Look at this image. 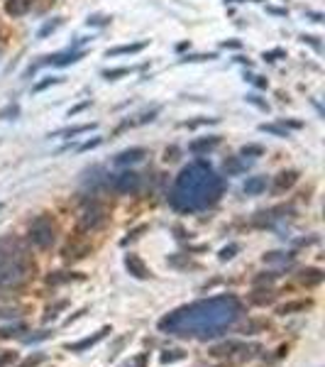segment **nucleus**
Segmentation results:
<instances>
[{"label":"nucleus","mask_w":325,"mask_h":367,"mask_svg":"<svg viewBox=\"0 0 325 367\" xmlns=\"http://www.w3.org/2000/svg\"><path fill=\"white\" fill-rule=\"evenodd\" d=\"M240 157H250V159H259V157H264V147L262 144H255V142H250V144H245L240 150Z\"/></svg>","instance_id":"25"},{"label":"nucleus","mask_w":325,"mask_h":367,"mask_svg":"<svg viewBox=\"0 0 325 367\" xmlns=\"http://www.w3.org/2000/svg\"><path fill=\"white\" fill-rule=\"evenodd\" d=\"M296 181H298V171L296 169L279 171V174L274 176V181H271V194H274V196H281V194H286L289 189H294Z\"/></svg>","instance_id":"10"},{"label":"nucleus","mask_w":325,"mask_h":367,"mask_svg":"<svg viewBox=\"0 0 325 367\" xmlns=\"http://www.w3.org/2000/svg\"><path fill=\"white\" fill-rule=\"evenodd\" d=\"M84 313H86V309H81V311H78V313H73V316H69V318H66V323L71 325V323H73V321H76V318H81Z\"/></svg>","instance_id":"52"},{"label":"nucleus","mask_w":325,"mask_h":367,"mask_svg":"<svg viewBox=\"0 0 325 367\" xmlns=\"http://www.w3.org/2000/svg\"><path fill=\"white\" fill-rule=\"evenodd\" d=\"M142 233H147V226H140V228H135V230H130L128 238H123V240H120V245H130L132 240H137Z\"/></svg>","instance_id":"37"},{"label":"nucleus","mask_w":325,"mask_h":367,"mask_svg":"<svg viewBox=\"0 0 325 367\" xmlns=\"http://www.w3.org/2000/svg\"><path fill=\"white\" fill-rule=\"evenodd\" d=\"M237 252H240V245H237V242H230V245H225V247L220 250L218 260H220V262H227V260H232Z\"/></svg>","instance_id":"31"},{"label":"nucleus","mask_w":325,"mask_h":367,"mask_svg":"<svg viewBox=\"0 0 325 367\" xmlns=\"http://www.w3.org/2000/svg\"><path fill=\"white\" fill-rule=\"evenodd\" d=\"M161 113V105H154L152 111H147V113L137 115V120H132V123H125V125H144V123H152V120H156V115ZM123 125V127H125Z\"/></svg>","instance_id":"26"},{"label":"nucleus","mask_w":325,"mask_h":367,"mask_svg":"<svg viewBox=\"0 0 325 367\" xmlns=\"http://www.w3.org/2000/svg\"><path fill=\"white\" fill-rule=\"evenodd\" d=\"M91 105H93V100H91V98L84 100V103H78V105H73V108L69 111V118H73V115H78V113H84L86 108H91Z\"/></svg>","instance_id":"43"},{"label":"nucleus","mask_w":325,"mask_h":367,"mask_svg":"<svg viewBox=\"0 0 325 367\" xmlns=\"http://www.w3.org/2000/svg\"><path fill=\"white\" fill-rule=\"evenodd\" d=\"M223 137L220 135H208V137H198V140H191L188 142V152L196 157H203V155H211L215 147H220Z\"/></svg>","instance_id":"9"},{"label":"nucleus","mask_w":325,"mask_h":367,"mask_svg":"<svg viewBox=\"0 0 325 367\" xmlns=\"http://www.w3.org/2000/svg\"><path fill=\"white\" fill-rule=\"evenodd\" d=\"M294 254L291 252H267L264 254V265H291Z\"/></svg>","instance_id":"21"},{"label":"nucleus","mask_w":325,"mask_h":367,"mask_svg":"<svg viewBox=\"0 0 325 367\" xmlns=\"http://www.w3.org/2000/svg\"><path fill=\"white\" fill-rule=\"evenodd\" d=\"M245 316V304L235 294L198 299L186 306H179L159 318V333H167L184 340H215L225 336L230 328L240 323Z\"/></svg>","instance_id":"1"},{"label":"nucleus","mask_w":325,"mask_h":367,"mask_svg":"<svg viewBox=\"0 0 325 367\" xmlns=\"http://www.w3.org/2000/svg\"><path fill=\"white\" fill-rule=\"evenodd\" d=\"M88 42H91V37H78V40L71 44L69 49H81V47H84V44H88Z\"/></svg>","instance_id":"51"},{"label":"nucleus","mask_w":325,"mask_h":367,"mask_svg":"<svg viewBox=\"0 0 325 367\" xmlns=\"http://www.w3.org/2000/svg\"><path fill=\"white\" fill-rule=\"evenodd\" d=\"M276 277H279L276 272H262L259 277H255V286H259V284H271Z\"/></svg>","instance_id":"38"},{"label":"nucleus","mask_w":325,"mask_h":367,"mask_svg":"<svg viewBox=\"0 0 325 367\" xmlns=\"http://www.w3.org/2000/svg\"><path fill=\"white\" fill-rule=\"evenodd\" d=\"M274 299H276V294L267 286V289H257V291H252L250 304H255V306H267V304H271Z\"/></svg>","instance_id":"20"},{"label":"nucleus","mask_w":325,"mask_h":367,"mask_svg":"<svg viewBox=\"0 0 325 367\" xmlns=\"http://www.w3.org/2000/svg\"><path fill=\"white\" fill-rule=\"evenodd\" d=\"M144 157H147V150H144V147H130V150H123V152H117V155L113 157V164L115 167L128 169V167H132V164L144 162Z\"/></svg>","instance_id":"8"},{"label":"nucleus","mask_w":325,"mask_h":367,"mask_svg":"<svg viewBox=\"0 0 325 367\" xmlns=\"http://www.w3.org/2000/svg\"><path fill=\"white\" fill-rule=\"evenodd\" d=\"M34 5H37V0H5V13L10 17H25L32 13Z\"/></svg>","instance_id":"12"},{"label":"nucleus","mask_w":325,"mask_h":367,"mask_svg":"<svg viewBox=\"0 0 325 367\" xmlns=\"http://www.w3.org/2000/svg\"><path fill=\"white\" fill-rule=\"evenodd\" d=\"M179 157H181V150H179L176 144H171V147L164 150V162H176Z\"/></svg>","instance_id":"40"},{"label":"nucleus","mask_w":325,"mask_h":367,"mask_svg":"<svg viewBox=\"0 0 325 367\" xmlns=\"http://www.w3.org/2000/svg\"><path fill=\"white\" fill-rule=\"evenodd\" d=\"M225 194V179L213 169L211 162L193 159L176 174L169 191V206L176 213L193 215V213L213 208Z\"/></svg>","instance_id":"2"},{"label":"nucleus","mask_w":325,"mask_h":367,"mask_svg":"<svg viewBox=\"0 0 325 367\" xmlns=\"http://www.w3.org/2000/svg\"><path fill=\"white\" fill-rule=\"evenodd\" d=\"M259 130H262V132H267V135H274V137H291V135H289V130H286V127H281L279 123H262V125H259Z\"/></svg>","instance_id":"23"},{"label":"nucleus","mask_w":325,"mask_h":367,"mask_svg":"<svg viewBox=\"0 0 325 367\" xmlns=\"http://www.w3.org/2000/svg\"><path fill=\"white\" fill-rule=\"evenodd\" d=\"M52 336H54L52 331H39L37 336H22V340L25 343H39V340H47V338H52Z\"/></svg>","instance_id":"39"},{"label":"nucleus","mask_w":325,"mask_h":367,"mask_svg":"<svg viewBox=\"0 0 325 367\" xmlns=\"http://www.w3.org/2000/svg\"><path fill=\"white\" fill-rule=\"evenodd\" d=\"M125 269H128V272L132 274V277H135V279H149V277H152L149 267L142 262L140 254H135V252H128V254H125Z\"/></svg>","instance_id":"11"},{"label":"nucleus","mask_w":325,"mask_h":367,"mask_svg":"<svg viewBox=\"0 0 325 367\" xmlns=\"http://www.w3.org/2000/svg\"><path fill=\"white\" fill-rule=\"evenodd\" d=\"M213 59H218V54H213L211 52V54H186V57L179 59V61H184L186 64V61H213Z\"/></svg>","instance_id":"36"},{"label":"nucleus","mask_w":325,"mask_h":367,"mask_svg":"<svg viewBox=\"0 0 325 367\" xmlns=\"http://www.w3.org/2000/svg\"><path fill=\"white\" fill-rule=\"evenodd\" d=\"M57 238H59V226L52 213H39V215H34V218L29 221L27 242L32 247L47 252V250H52V247L57 245Z\"/></svg>","instance_id":"4"},{"label":"nucleus","mask_w":325,"mask_h":367,"mask_svg":"<svg viewBox=\"0 0 325 367\" xmlns=\"http://www.w3.org/2000/svg\"><path fill=\"white\" fill-rule=\"evenodd\" d=\"M61 84V76H47L42 81H37V84L32 86V93H42L44 88H49V86H57Z\"/></svg>","instance_id":"30"},{"label":"nucleus","mask_w":325,"mask_h":367,"mask_svg":"<svg viewBox=\"0 0 325 367\" xmlns=\"http://www.w3.org/2000/svg\"><path fill=\"white\" fill-rule=\"evenodd\" d=\"M323 279H325L323 269L318 267H306L301 269V274H298V282L303 286H318V284H323Z\"/></svg>","instance_id":"17"},{"label":"nucleus","mask_w":325,"mask_h":367,"mask_svg":"<svg viewBox=\"0 0 325 367\" xmlns=\"http://www.w3.org/2000/svg\"><path fill=\"white\" fill-rule=\"evenodd\" d=\"M279 125L286 127V130H289V127H291V130H301L303 123H301V120H279Z\"/></svg>","instance_id":"47"},{"label":"nucleus","mask_w":325,"mask_h":367,"mask_svg":"<svg viewBox=\"0 0 325 367\" xmlns=\"http://www.w3.org/2000/svg\"><path fill=\"white\" fill-rule=\"evenodd\" d=\"M86 25L88 27H105V25H110V17L108 15H91L86 20Z\"/></svg>","instance_id":"34"},{"label":"nucleus","mask_w":325,"mask_h":367,"mask_svg":"<svg viewBox=\"0 0 325 367\" xmlns=\"http://www.w3.org/2000/svg\"><path fill=\"white\" fill-rule=\"evenodd\" d=\"M110 333H113V328H110V325H103L98 333H93V336H88V338L78 340V343H66L64 350H69V353H86L88 348H93V345H98L100 340H105Z\"/></svg>","instance_id":"7"},{"label":"nucleus","mask_w":325,"mask_h":367,"mask_svg":"<svg viewBox=\"0 0 325 367\" xmlns=\"http://www.w3.org/2000/svg\"><path fill=\"white\" fill-rule=\"evenodd\" d=\"M66 306H69V301H57L54 306H49V309H47V316H44V323H49V321H54V318H57V316H59V311H64V309H66Z\"/></svg>","instance_id":"33"},{"label":"nucleus","mask_w":325,"mask_h":367,"mask_svg":"<svg viewBox=\"0 0 325 367\" xmlns=\"http://www.w3.org/2000/svg\"><path fill=\"white\" fill-rule=\"evenodd\" d=\"M269 179L267 176H247V181L242 183V194L247 196H262L267 191Z\"/></svg>","instance_id":"15"},{"label":"nucleus","mask_w":325,"mask_h":367,"mask_svg":"<svg viewBox=\"0 0 325 367\" xmlns=\"http://www.w3.org/2000/svg\"><path fill=\"white\" fill-rule=\"evenodd\" d=\"M15 360H17V353H3L0 355V367L10 365V362H15Z\"/></svg>","instance_id":"48"},{"label":"nucleus","mask_w":325,"mask_h":367,"mask_svg":"<svg viewBox=\"0 0 325 367\" xmlns=\"http://www.w3.org/2000/svg\"><path fill=\"white\" fill-rule=\"evenodd\" d=\"M269 13H274V15H286V10H281V8H269Z\"/></svg>","instance_id":"54"},{"label":"nucleus","mask_w":325,"mask_h":367,"mask_svg":"<svg viewBox=\"0 0 325 367\" xmlns=\"http://www.w3.org/2000/svg\"><path fill=\"white\" fill-rule=\"evenodd\" d=\"M242 42H237V40H225L223 42V49H240Z\"/></svg>","instance_id":"50"},{"label":"nucleus","mask_w":325,"mask_h":367,"mask_svg":"<svg viewBox=\"0 0 325 367\" xmlns=\"http://www.w3.org/2000/svg\"><path fill=\"white\" fill-rule=\"evenodd\" d=\"M22 333H27V328H25L22 323L5 325V328H0V338H17V336H22Z\"/></svg>","instance_id":"28"},{"label":"nucleus","mask_w":325,"mask_h":367,"mask_svg":"<svg viewBox=\"0 0 325 367\" xmlns=\"http://www.w3.org/2000/svg\"><path fill=\"white\" fill-rule=\"evenodd\" d=\"M159 360H161V365H174V362H184V360H186V353H184V350H164V353L159 355Z\"/></svg>","instance_id":"24"},{"label":"nucleus","mask_w":325,"mask_h":367,"mask_svg":"<svg viewBox=\"0 0 325 367\" xmlns=\"http://www.w3.org/2000/svg\"><path fill=\"white\" fill-rule=\"evenodd\" d=\"M147 40H142V42H130V44H120V47H113V49H108L105 52V57H123V54H140L147 49Z\"/></svg>","instance_id":"16"},{"label":"nucleus","mask_w":325,"mask_h":367,"mask_svg":"<svg viewBox=\"0 0 325 367\" xmlns=\"http://www.w3.org/2000/svg\"><path fill=\"white\" fill-rule=\"evenodd\" d=\"M100 142H103V137H93V140L84 142V144H78V152H88V150H96Z\"/></svg>","instance_id":"44"},{"label":"nucleus","mask_w":325,"mask_h":367,"mask_svg":"<svg viewBox=\"0 0 325 367\" xmlns=\"http://www.w3.org/2000/svg\"><path fill=\"white\" fill-rule=\"evenodd\" d=\"M0 57H3V47H0Z\"/></svg>","instance_id":"56"},{"label":"nucleus","mask_w":325,"mask_h":367,"mask_svg":"<svg viewBox=\"0 0 325 367\" xmlns=\"http://www.w3.org/2000/svg\"><path fill=\"white\" fill-rule=\"evenodd\" d=\"M61 22H64L61 17H52V20H47L42 27H39V32H37V40H44V37H49L52 32H57V29L61 27Z\"/></svg>","instance_id":"22"},{"label":"nucleus","mask_w":325,"mask_h":367,"mask_svg":"<svg viewBox=\"0 0 325 367\" xmlns=\"http://www.w3.org/2000/svg\"><path fill=\"white\" fill-rule=\"evenodd\" d=\"M308 15V17H313V22H320V20H323V15L320 13H306Z\"/></svg>","instance_id":"53"},{"label":"nucleus","mask_w":325,"mask_h":367,"mask_svg":"<svg viewBox=\"0 0 325 367\" xmlns=\"http://www.w3.org/2000/svg\"><path fill=\"white\" fill-rule=\"evenodd\" d=\"M144 362H147V355H137L132 362H125L123 367H144Z\"/></svg>","instance_id":"49"},{"label":"nucleus","mask_w":325,"mask_h":367,"mask_svg":"<svg viewBox=\"0 0 325 367\" xmlns=\"http://www.w3.org/2000/svg\"><path fill=\"white\" fill-rule=\"evenodd\" d=\"M247 169H250V162L245 157H227L225 162H223L225 176H242Z\"/></svg>","instance_id":"14"},{"label":"nucleus","mask_w":325,"mask_h":367,"mask_svg":"<svg viewBox=\"0 0 325 367\" xmlns=\"http://www.w3.org/2000/svg\"><path fill=\"white\" fill-rule=\"evenodd\" d=\"M108 221H110V208L100 198H91L78 215V230L81 233H98L108 226Z\"/></svg>","instance_id":"5"},{"label":"nucleus","mask_w":325,"mask_h":367,"mask_svg":"<svg viewBox=\"0 0 325 367\" xmlns=\"http://www.w3.org/2000/svg\"><path fill=\"white\" fill-rule=\"evenodd\" d=\"M96 123H84V125H73V127H64V130H57V132H52L49 137H76V135H84V132H91V130H96Z\"/></svg>","instance_id":"19"},{"label":"nucleus","mask_w":325,"mask_h":367,"mask_svg":"<svg viewBox=\"0 0 325 367\" xmlns=\"http://www.w3.org/2000/svg\"><path fill=\"white\" fill-rule=\"evenodd\" d=\"M17 115H20V103H8L0 111V120H15Z\"/></svg>","instance_id":"32"},{"label":"nucleus","mask_w":325,"mask_h":367,"mask_svg":"<svg viewBox=\"0 0 325 367\" xmlns=\"http://www.w3.org/2000/svg\"><path fill=\"white\" fill-rule=\"evenodd\" d=\"M37 265L32 260L29 245L17 235L0 238V291L20 289L34 277Z\"/></svg>","instance_id":"3"},{"label":"nucleus","mask_w":325,"mask_h":367,"mask_svg":"<svg viewBox=\"0 0 325 367\" xmlns=\"http://www.w3.org/2000/svg\"><path fill=\"white\" fill-rule=\"evenodd\" d=\"M232 3H242V0H232ZM255 3H262V0H255Z\"/></svg>","instance_id":"55"},{"label":"nucleus","mask_w":325,"mask_h":367,"mask_svg":"<svg viewBox=\"0 0 325 367\" xmlns=\"http://www.w3.org/2000/svg\"><path fill=\"white\" fill-rule=\"evenodd\" d=\"M245 100H247L250 105L259 108V111H269V103H267V100H262V96H259V93H247V96H245Z\"/></svg>","instance_id":"35"},{"label":"nucleus","mask_w":325,"mask_h":367,"mask_svg":"<svg viewBox=\"0 0 325 367\" xmlns=\"http://www.w3.org/2000/svg\"><path fill=\"white\" fill-rule=\"evenodd\" d=\"M39 362H44V355H42V353H37L34 357L29 355V357H27V360H25V362H22L20 367H34V365H39Z\"/></svg>","instance_id":"45"},{"label":"nucleus","mask_w":325,"mask_h":367,"mask_svg":"<svg viewBox=\"0 0 325 367\" xmlns=\"http://www.w3.org/2000/svg\"><path fill=\"white\" fill-rule=\"evenodd\" d=\"M108 189L120 196H137L144 189V176L135 169H125L120 174H108Z\"/></svg>","instance_id":"6"},{"label":"nucleus","mask_w":325,"mask_h":367,"mask_svg":"<svg viewBox=\"0 0 325 367\" xmlns=\"http://www.w3.org/2000/svg\"><path fill=\"white\" fill-rule=\"evenodd\" d=\"M218 123H220V118H196V120H186V123H181V125L188 127V130H198V127L218 125Z\"/></svg>","instance_id":"27"},{"label":"nucleus","mask_w":325,"mask_h":367,"mask_svg":"<svg viewBox=\"0 0 325 367\" xmlns=\"http://www.w3.org/2000/svg\"><path fill=\"white\" fill-rule=\"evenodd\" d=\"M86 274L81 272H49L44 282L49 286H59V284H69V282H84Z\"/></svg>","instance_id":"13"},{"label":"nucleus","mask_w":325,"mask_h":367,"mask_svg":"<svg viewBox=\"0 0 325 367\" xmlns=\"http://www.w3.org/2000/svg\"><path fill=\"white\" fill-rule=\"evenodd\" d=\"M281 57H286V52H283V49H271V52H264V54H262V59H264V61H279Z\"/></svg>","instance_id":"42"},{"label":"nucleus","mask_w":325,"mask_h":367,"mask_svg":"<svg viewBox=\"0 0 325 367\" xmlns=\"http://www.w3.org/2000/svg\"><path fill=\"white\" fill-rule=\"evenodd\" d=\"M130 71H132V69H128V66L105 69V71H103V79H105V81H117V79H123V76H130Z\"/></svg>","instance_id":"29"},{"label":"nucleus","mask_w":325,"mask_h":367,"mask_svg":"<svg viewBox=\"0 0 325 367\" xmlns=\"http://www.w3.org/2000/svg\"><path fill=\"white\" fill-rule=\"evenodd\" d=\"M313 306V299H298V301H289L276 309V313L281 316H289V313H301V311H308Z\"/></svg>","instance_id":"18"},{"label":"nucleus","mask_w":325,"mask_h":367,"mask_svg":"<svg viewBox=\"0 0 325 367\" xmlns=\"http://www.w3.org/2000/svg\"><path fill=\"white\" fill-rule=\"evenodd\" d=\"M245 81L255 84L257 88H267V79H264V76H255V74H245Z\"/></svg>","instance_id":"41"},{"label":"nucleus","mask_w":325,"mask_h":367,"mask_svg":"<svg viewBox=\"0 0 325 367\" xmlns=\"http://www.w3.org/2000/svg\"><path fill=\"white\" fill-rule=\"evenodd\" d=\"M301 42H303V44H311L315 52H320V42H318V37H313V34H303V37H301Z\"/></svg>","instance_id":"46"}]
</instances>
